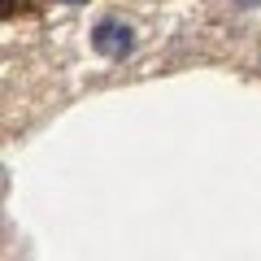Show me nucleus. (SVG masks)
I'll return each instance as SVG.
<instances>
[{
	"label": "nucleus",
	"mask_w": 261,
	"mask_h": 261,
	"mask_svg": "<svg viewBox=\"0 0 261 261\" xmlns=\"http://www.w3.org/2000/svg\"><path fill=\"white\" fill-rule=\"evenodd\" d=\"M92 48L100 57H126L130 53V27H122V22H100V27L92 31Z\"/></svg>",
	"instance_id": "1"
},
{
	"label": "nucleus",
	"mask_w": 261,
	"mask_h": 261,
	"mask_svg": "<svg viewBox=\"0 0 261 261\" xmlns=\"http://www.w3.org/2000/svg\"><path fill=\"white\" fill-rule=\"evenodd\" d=\"M5 13H9V0H0V18H5Z\"/></svg>",
	"instance_id": "2"
},
{
	"label": "nucleus",
	"mask_w": 261,
	"mask_h": 261,
	"mask_svg": "<svg viewBox=\"0 0 261 261\" xmlns=\"http://www.w3.org/2000/svg\"><path fill=\"white\" fill-rule=\"evenodd\" d=\"M61 5H83V0H61Z\"/></svg>",
	"instance_id": "3"
}]
</instances>
